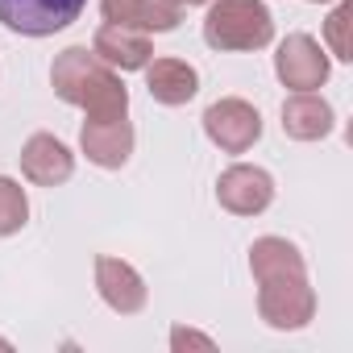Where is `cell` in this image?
Segmentation results:
<instances>
[{"label": "cell", "instance_id": "277c9868", "mask_svg": "<svg viewBox=\"0 0 353 353\" xmlns=\"http://www.w3.org/2000/svg\"><path fill=\"white\" fill-rule=\"evenodd\" d=\"M88 0H0V21L17 34L30 38H46L67 30L79 13H83Z\"/></svg>", "mask_w": 353, "mask_h": 353}, {"label": "cell", "instance_id": "9a60e30c", "mask_svg": "<svg viewBox=\"0 0 353 353\" xmlns=\"http://www.w3.org/2000/svg\"><path fill=\"white\" fill-rule=\"evenodd\" d=\"M26 216H30L26 192H21L13 179H5V174H0V237L17 233V229L26 225Z\"/></svg>", "mask_w": 353, "mask_h": 353}, {"label": "cell", "instance_id": "30bf717a", "mask_svg": "<svg viewBox=\"0 0 353 353\" xmlns=\"http://www.w3.org/2000/svg\"><path fill=\"white\" fill-rule=\"evenodd\" d=\"M21 170H26V179H34L42 188H54V183H67L71 179L75 162H71V154H67V145L59 137L34 133L26 141V150H21Z\"/></svg>", "mask_w": 353, "mask_h": 353}, {"label": "cell", "instance_id": "e0dca14e", "mask_svg": "<svg viewBox=\"0 0 353 353\" xmlns=\"http://www.w3.org/2000/svg\"><path fill=\"white\" fill-rule=\"evenodd\" d=\"M174 345H212L208 336H196V332H188V328H174Z\"/></svg>", "mask_w": 353, "mask_h": 353}, {"label": "cell", "instance_id": "8992f818", "mask_svg": "<svg viewBox=\"0 0 353 353\" xmlns=\"http://www.w3.org/2000/svg\"><path fill=\"white\" fill-rule=\"evenodd\" d=\"M274 67H279V79L295 92H316L328 79V59L320 54V42L307 38V34H291L279 46Z\"/></svg>", "mask_w": 353, "mask_h": 353}, {"label": "cell", "instance_id": "5b68a950", "mask_svg": "<svg viewBox=\"0 0 353 353\" xmlns=\"http://www.w3.org/2000/svg\"><path fill=\"white\" fill-rule=\"evenodd\" d=\"M204 129H208V137H212L221 150L245 154V150L262 137V117H258L254 104L229 96V100H216V104L204 112Z\"/></svg>", "mask_w": 353, "mask_h": 353}, {"label": "cell", "instance_id": "6da1fadb", "mask_svg": "<svg viewBox=\"0 0 353 353\" xmlns=\"http://www.w3.org/2000/svg\"><path fill=\"white\" fill-rule=\"evenodd\" d=\"M250 266L258 279V307L274 328H299L312 320V287L303 274V258L291 241L283 237H262L250 250Z\"/></svg>", "mask_w": 353, "mask_h": 353}, {"label": "cell", "instance_id": "ba28073f", "mask_svg": "<svg viewBox=\"0 0 353 353\" xmlns=\"http://www.w3.org/2000/svg\"><path fill=\"white\" fill-rule=\"evenodd\" d=\"M92 54L100 63H108L112 71H137L150 63V38L141 30H129V26H100L96 30V42H92Z\"/></svg>", "mask_w": 353, "mask_h": 353}, {"label": "cell", "instance_id": "3957f363", "mask_svg": "<svg viewBox=\"0 0 353 353\" xmlns=\"http://www.w3.org/2000/svg\"><path fill=\"white\" fill-rule=\"evenodd\" d=\"M274 38V21L262 0H216L204 21V42L212 50H258Z\"/></svg>", "mask_w": 353, "mask_h": 353}, {"label": "cell", "instance_id": "ac0fdd59", "mask_svg": "<svg viewBox=\"0 0 353 353\" xmlns=\"http://www.w3.org/2000/svg\"><path fill=\"white\" fill-rule=\"evenodd\" d=\"M179 5H204V0H179Z\"/></svg>", "mask_w": 353, "mask_h": 353}, {"label": "cell", "instance_id": "7c38bea8", "mask_svg": "<svg viewBox=\"0 0 353 353\" xmlns=\"http://www.w3.org/2000/svg\"><path fill=\"white\" fill-rule=\"evenodd\" d=\"M83 150L96 166L117 170L125 166L129 150H133V125L125 117H104V121H88L83 125Z\"/></svg>", "mask_w": 353, "mask_h": 353}, {"label": "cell", "instance_id": "2e32d148", "mask_svg": "<svg viewBox=\"0 0 353 353\" xmlns=\"http://www.w3.org/2000/svg\"><path fill=\"white\" fill-rule=\"evenodd\" d=\"M324 38H328V46H332V54L336 59H353L349 50V5H341L332 17H328V26H324Z\"/></svg>", "mask_w": 353, "mask_h": 353}, {"label": "cell", "instance_id": "4fadbf2b", "mask_svg": "<svg viewBox=\"0 0 353 353\" xmlns=\"http://www.w3.org/2000/svg\"><path fill=\"white\" fill-rule=\"evenodd\" d=\"M145 88L158 104L179 108L200 92V75L183 59H154V63H145Z\"/></svg>", "mask_w": 353, "mask_h": 353}, {"label": "cell", "instance_id": "d6986e66", "mask_svg": "<svg viewBox=\"0 0 353 353\" xmlns=\"http://www.w3.org/2000/svg\"><path fill=\"white\" fill-rule=\"evenodd\" d=\"M0 345H5V341H0Z\"/></svg>", "mask_w": 353, "mask_h": 353}, {"label": "cell", "instance_id": "5bb4252c", "mask_svg": "<svg viewBox=\"0 0 353 353\" xmlns=\"http://www.w3.org/2000/svg\"><path fill=\"white\" fill-rule=\"evenodd\" d=\"M283 129L299 141H316L332 129V108L316 96V92H295L283 104Z\"/></svg>", "mask_w": 353, "mask_h": 353}, {"label": "cell", "instance_id": "ffe728a7", "mask_svg": "<svg viewBox=\"0 0 353 353\" xmlns=\"http://www.w3.org/2000/svg\"><path fill=\"white\" fill-rule=\"evenodd\" d=\"M316 5H320V0H316Z\"/></svg>", "mask_w": 353, "mask_h": 353}, {"label": "cell", "instance_id": "9c48e42d", "mask_svg": "<svg viewBox=\"0 0 353 353\" xmlns=\"http://www.w3.org/2000/svg\"><path fill=\"white\" fill-rule=\"evenodd\" d=\"M96 287H100L104 303L117 307V312H125V316H133V312L145 307V283L121 258H96Z\"/></svg>", "mask_w": 353, "mask_h": 353}, {"label": "cell", "instance_id": "52a82bcc", "mask_svg": "<svg viewBox=\"0 0 353 353\" xmlns=\"http://www.w3.org/2000/svg\"><path fill=\"white\" fill-rule=\"evenodd\" d=\"M216 200L229 208V212H237V216H254V212H262L270 200H274V179L262 170V166H229L225 174H221V188H216Z\"/></svg>", "mask_w": 353, "mask_h": 353}, {"label": "cell", "instance_id": "7a4b0ae2", "mask_svg": "<svg viewBox=\"0 0 353 353\" xmlns=\"http://www.w3.org/2000/svg\"><path fill=\"white\" fill-rule=\"evenodd\" d=\"M54 92L67 104H79L88 112V121H104V117H125L129 112V92L121 83V75L100 63L88 46H71L54 59Z\"/></svg>", "mask_w": 353, "mask_h": 353}, {"label": "cell", "instance_id": "8fae6325", "mask_svg": "<svg viewBox=\"0 0 353 353\" xmlns=\"http://www.w3.org/2000/svg\"><path fill=\"white\" fill-rule=\"evenodd\" d=\"M104 17L112 26H129V30H174L183 17L179 0H104Z\"/></svg>", "mask_w": 353, "mask_h": 353}]
</instances>
